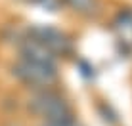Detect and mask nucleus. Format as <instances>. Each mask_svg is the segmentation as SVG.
<instances>
[{"mask_svg":"<svg viewBox=\"0 0 132 126\" xmlns=\"http://www.w3.org/2000/svg\"><path fill=\"white\" fill-rule=\"evenodd\" d=\"M71 2H73V6H75V8L86 12V10H90V6L94 4V0H71Z\"/></svg>","mask_w":132,"mask_h":126,"instance_id":"39448f33","label":"nucleus"},{"mask_svg":"<svg viewBox=\"0 0 132 126\" xmlns=\"http://www.w3.org/2000/svg\"><path fill=\"white\" fill-rule=\"evenodd\" d=\"M21 53H23V59L33 61V63H40V65L46 67H54V57L42 44H38L33 38H27L21 44Z\"/></svg>","mask_w":132,"mask_h":126,"instance_id":"20e7f679","label":"nucleus"},{"mask_svg":"<svg viewBox=\"0 0 132 126\" xmlns=\"http://www.w3.org/2000/svg\"><path fill=\"white\" fill-rule=\"evenodd\" d=\"M31 37L38 44H42L48 52H56V53H69L71 52V42L67 40V37L61 31L54 29V27L35 25V27H31Z\"/></svg>","mask_w":132,"mask_h":126,"instance_id":"7ed1b4c3","label":"nucleus"},{"mask_svg":"<svg viewBox=\"0 0 132 126\" xmlns=\"http://www.w3.org/2000/svg\"><path fill=\"white\" fill-rule=\"evenodd\" d=\"M44 126H79L75 122V119H69V120H57V122H46Z\"/></svg>","mask_w":132,"mask_h":126,"instance_id":"423d86ee","label":"nucleus"},{"mask_svg":"<svg viewBox=\"0 0 132 126\" xmlns=\"http://www.w3.org/2000/svg\"><path fill=\"white\" fill-rule=\"evenodd\" d=\"M29 109L35 115H40L46 119V122H57V120H69L71 107L61 96L50 90H40L29 100Z\"/></svg>","mask_w":132,"mask_h":126,"instance_id":"f257e3e1","label":"nucleus"},{"mask_svg":"<svg viewBox=\"0 0 132 126\" xmlns=\"http://www.w3.org/2000/svg\"><path fill=\"white\" fill-rule=\"evenodd\" d=\"M13 75L33 86H50L56 82V67H46L27 59H21L13 67Z\"/></svg>","mask_w":132,"mask_h":126,"instance_id":"f03ea898","label":"nucleus"}]
</instances>
